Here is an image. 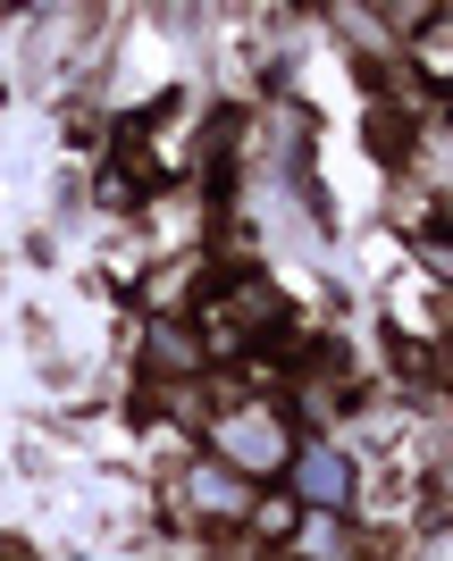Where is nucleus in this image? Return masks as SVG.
<instances>
[{
  "label": "nucleus",
  "mask_w": 453,
  "mask_h": 561,
  "mask_svg": "<svg viewBox=\"0 0 453 561\" xmlns=\"http://www.w3.org/2000/svg\"><path fill=\"white\" fill-rule=\"evenodd\" d=\"M218 445H227V461H244V469H278L286 461V427L269 420V411H236V420L218 427Z\"/></svg>",
  "instance_id": "f257e3e1"
},
{
  "label": "nucleus",
  "mask_w": 453,
  "mask_h": 561,
  "mask_svg": "<svg viewBox=\"0 0 453 561\" xmlns=\"http://www.w3.org/2000/svg\"><path fill=\"white\" fill-rule=\"evenodd\" d=\"M303 494H310V503H319V512H336V503L353 494V469H344V453L310 445V453H303Z\"/></svg>",
  "instance_id": "f03ea898"
},
{
  "label": "nucleus",
  "mask_w": 453,
  "mask_h": 561,
  "mask_svg": "<svg viewBox=\"0 0 453 561\" xmlns=\"http://www.w3.org/2000/svg\"><path fill=\"white\" fill-rule=\"evenodd\" d=\"M193 503H202V512H244V486L218 478V469H202V478H193Z\"/></svg>",
  "instance_id": "7ed1b4c3"
}]
</instances>
